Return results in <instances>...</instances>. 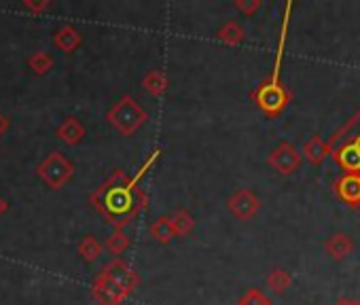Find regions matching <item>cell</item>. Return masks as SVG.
Wrapping results in <instances>:
<instances>
[{
  "mask_svg": "<svg viewBox=\"0 0 360 305\" xmlns=\"http://www.w3.org/2000/svg\"><path fill=\"white\" fill-rule=\"evenodd\" d=\"M227 206L238 219H250L259 210V200L250 191H238L236 195L229 197Z\"/></svg>",
  "mask_w": 360,
  "mask_h": 305,
  "instance_id": "obj_7",
  "label": "cell"
},
{
  "mask_svg": "<svg viewBox=\"0 0 360 305\" xmlns=\"http://www.w3.org/2000/svg\"><path fill=\"white\" fill-rule=\"evenodd\" d=\"M51 7V3L49 0H24L22 3V9H26V11H30V13H34V15H41V13H45L47 9Z\"/></svg>",
  "mask_w": 360,
  "mask_h": 305,
  "instance_id": "obj_16",
  "label": "cell"
},
{
  "mask_svg": "<svg viewBox=\"0 0 360 305\" xmlns=\"http://www.w3.org/2000/svg\"><path fill=\"white\" fill-rule=\"evenodd\" d=\"M91 297L98 301V305H121L127 299V294L117 284H112L110 280H106L102 275H98L94 280V284H91Z\"/></svg>",
  "mask_w": 360,
  "mask_h": 305,
  "instance_id": "obj_5",
  "label": "cell"
},
{
  "mask_svg": "<svg viewBox=\"0 0 360 305\" xmlns=\"http://www.w3.org/2000/svg\"><path fill=\"white\" fill-rule=\"evenodd\" d=\"M129 176L123 170H115L91 195L89 204L106 216L115 229L127 227L138 214L148 206V195L144 189H131L127 185Z\"/></svg>",
  "mask_w": 360,
  "mask_h": 305,
  "instance_id": "obj_1",
  "label": "cell"
},
{
  "mask_svg": "<svg viewBox=\"0 0 360 305\" xmlns=\"http://www.w3.org/2000/svg\"><path fill=\"white\" fill-rule=\"evenodd\" d=\"M28 66H30V70H32L37 77H45V74L51 72V68L56 66V60H53V56H51L49 51H37V53L30 56Z\"/></svg>",
  "mask_w": 360,
  "mask_h": 305,
  "instance_id": "obj_11",
  "label": "cell"
},
{
  "mask_svg": "<svg viewBox=\"0 0 360 305\" xmlns=\"http://www.w3.org/2000/svg\"><path fill=\"white\" fill-rule=\"evenodd\" d=\"M150 235H153V240L159 242V244H169V242L176 238V233H174V229H172L167 216H161V219H157V221L150 225Z\"/></svg>",
  "mask_w": 360,
  "mask_h": 305,
  "instance_id": "obj_13",
  "label": "cell"
},
{
  "mask_svg": "<svg viewBox=\"0 0 360 305\" xmlns=\"http://www.w3.org/2000/svg\"><path fill=\"white\" fill-rule=\"evenodd\" d=\"M37 174L45 181L47 187L58 191V189H62V187H66L70 183V179L75 174V166H72V162H68L62 155V152L53 150L37 166Z\"/></svg>",
  "mask_w": 360,
  "mask_h": 305,
  "instance_id": "obj_3",
  "label": "cell"
},
{
  "mask_svg": "<svg viewBox=\"0 0 360 305\" xmlns=\"http://www.w3.org/2000/svg\"><path fill=\"white\" fill-rule=\"evenodd\" d=\"M7 210H9V204H7V200H5V197H0V216L7 214Z\"/></svg>",
  "mask_w": 360,
  "mask_h": 305,
  "instance_id": "obj_20",
  "label": "cell"
},
{
  "mask_svg": "<svg viewBox=\"0 0 360 305\" xmlns=\"http://www.w3.org/2000/svg\"><path fill=\"white\" fill-rule=\"evenodd\" d=\"M77 250H79V254H81L87 263H94V261H98L100 254H102V244L98 242L96 235H85V238H81Z\"/></svg>",
  "mask_w": 360,
  "mask_h": 305,
  "instance_id": "obj_12",
  "label": "cell"
},
{
  "mask_svg": "<svg viewBox=\"0 0 360 305\" xmlns=\"http://www.w3.org/2000/svg\"><path fill=\"white\" fill-rule=\"evenodd\" d=\"M98 275H102V278L110 280L112 284H117L127 297L140 286V275L123 259H112L110 263H106L102 267V271Z\"/></svg>",
  "mask_w": 360,
  "mask_h": 305,
  "instance_id": "obj_4",
  "label": "cell"
},
{
  "mask_svg": "<svg viewBox=\"0 0 360 305\" xmlns=\"http://www.w3.org/2000/svg\"><path fill=\"white\" fill-rule=\"evenodd\" d=\"M106 250L110 252V254H115L117 259L129 248V235L123 231V229H115V233L106 240Z\"/></svg>",
  "mask_w": 360,
  "mask_h": 305,
  "instance_id": "obj_14",
  "label": "cell"
},
{
  "mask_svg": "<svg viewBox=\"0 0 360 305\" xmlns=\"http://www.w3.org/2000/svg\"><path fill=\"white\" fill-rule=\"evenodd\" d=\"M106 119L117 131H121L123 136H131L148 121V112L129 93H125L108 108Z\"/></svg>",
  "mask_w": 360,
  "mask_h": 305,
  "instance_id": "obj_2",
  "label": "cell"
},
{
  "mask_svg": "<svg viewBox=\"0 0 360 305\" xmlns=\"http://www.w3.org/2000/svg\"><path fill=\"white\" fill-rule=\"evenodd\" d=\"M244 37V30L236 24V22H227L221 30H219V39L227 45H238Z\"/></svg>",
  "mask_w": 360,
  "mask_h": 305,
  "instance_id": "obj_15",
  "label": "cell"
},
{
  "mask_svg": "<svg viewBox=\"0 0 360 305\" xmlns=\"http://www.w3.org/2000/svg\"><path fill=\"white\" fill-rule=\"evenodd\" d=\"M56 136H58L64 144L77 146V144H81L83 138H85V127H83V123H81L77 117H66V119L56 127Z\"/></svg>",
  "mask_w": 360,
  "mask_h": 305,
  "instance_id": "obj_6",
  "label": "cell"
},
{
  "mask_svg": "<svg viewBox=\"0 0 360 305\" xmlns=\"http://www.w3.org/2000/svg\"><path fill=\"white\" fill-rule=\"evenodd\" d=\"M238 305H269L267 303V299L261 294V292H257V290H250Z\"/></svg>",
  "mask_w": 360,
  "mask_h": 305,
  "instance_id": "obj_17",
  "label": "cell"
},
{
  "mask_svg": "<svg viewBox=\"0 0 360 305\" xmlns=\"http://www.w3.org/2000/svg\"><path fill=\"white\" fill-rule=\"evenodd\" d=\"M142 87L155 96V98H161L165 91H167V77L161 68H155V70H148L144 77H142Z\"/></svg>",
  "mask_w": 360,
  "mask_h": 305,
  "instance_id": "obj_9",
  "label": "cell"
},
{
  "mask_svg": "<svg viewBox=\"0 0 360 305\" xmlns=\"http://www.w3.org/2000/svg\"><path fill=\"white\" fill-rule=\"evenodd\" d=\"M53 45H56L60 51H64V53H75V51L83 45V37H81V32H79L75 26L66 24V26H62V28L53 34Z\"/></svg>",
  "mask_w": 360,
  "mask_h": 305,
  "instance_id": "obj_8",
  "label": "cell"
},
{
  "mask_svg": "<svg viewBox=\"0 0 360 305\" xmlns=\"http://www.w3.org/2000/svg\"><path fill=\"white\" fill-rule=\"evenodd\" d=\"M236 7L240 9V11H244V13H252L255 9H259V3H236Z\"/></svg>",
  "mask_w": 360,
  "mask_h": 305,
  "instance_id": "obj_18",
  "label": "cell"
},
{
  "mask_svg": "<svg viewBox=\"0 0 360 305\" xmlns=\"http://www.w3.org/2000/svg\"><path fill=\"white\" fill-rule=\"evenodd\" d=\"M7 129H9V119H7L3 112H0V136H3Z\"/></svg>",
  "mask_w": 360,
  "mask_h": 305,
  "instance_id": "obj_19",
  "label": "cell"
},
{
  "mask_svg": "<svg viewBox=\"0 0 360 305\" xmlns=\"http://www.w3.org/2000/svg\"><path fill=\"white\" fill-rule=\"evenodd\" d=\"M169 225H172L176 238H185V235H189L195 229V219H193V214L189 210L180 208V210H176L169 216Z\"/></svg>",
  "mask_w": 360,
  "mask_h": 305,
  "instance_id": "obj_10",
  "label": "cell"
}]
</instances>
